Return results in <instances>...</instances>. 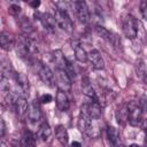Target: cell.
<instances>
[{
    "instance_id": "37",
    "label": "cell",
    "mask_w": 147,
    "mask_h": 147,
    "mask_svg": "<svg viewBox=\"0 0 147 147\" xmlns=\"http://www.w3.org/2000/svg\"><path fill=\"white\" fill-rule=\"evenodd\" d=\"M129 147H140V146H138L137 144H132V145H130Z\"/></svg>"
},
{
    "instance_id": "11",
    "label": "cell",
    "mask_w": 147,
    "mask_h": 147,
    "mask_svg": "<svg viewBox=\"0 0 147 147\" xmlns=\"http://www.w3.org/2000/svg\"><path fill=\"white\" fill-rule=\"evenodd\" d=\"M82 92L83 94H85L87 98L92 99L93 102H98V96H96V93L90 82V79L87 77H83L82 78Z\"/></svg>"
},
{
    "instance_id": "18",
    "label": "cell",
    "mask_w": 147,
    "mask_h": 147,
    "mask_svg": "<svg viewBox=\"0 0 147 147\" xmlns=\"http://www.w3.org/2000/svg\"><path fill=\"white\" fill-rule=\"evenodd\" d=\"M38 16H39V21L41 22V24L46 28V29H48V30H53L54 29V26H55V18H54V16H52L51 14H48V13H44V14H38Z\"/></svg>"
},
{
    "instance_id": "7",
    "label": "cell",
    "mask_w": 147,
    "mask_h": 147,
    "mask_svg": "<svg viewBox=\"0 0 147 147\" xmlns=\"http://www.w3.org/2000/svg\"><path fill=\"white\" fill-rule=\"evenodd\" d=\"M38 76L39 78L48 86L53 87L54 86V83H55V76L53 74V71L51 70V68L48 65H45V64H41L39 65V69H38Z\"/></svg>"
},
{
    "instance_id": "21",
    "label": "cell",
    "mask_w": 147,
    "mask_h": 147,
    "mask_svg": "<svg viewBox=\"0 0 147 147\" xmlns=\"http://www.w3.org/2000/svg\"><path fill=\"white\" fill-rule=\"evenodd\" d=\"M87 113L92 119H99L101 117V107L98 102H92L87 105Z\"/></svg>"
},
{
    "instance_id": "31",
    "label": "cell",
    "mask_w": 147,
    "mask_h": 147,
    "mask_svg": "<svg viewBox=\"0 0 147 147\" xmlns=\"http://www.w3.org/2000/svg\"><path fill=\"white\" fill-rule=\"evenodd\" d=\"M65 71H67V74L69 75V77H70L71 79L76 77V74H75L74 67L71 65V63H70V62H68V64H67V67H65Z\"/></svg>"
},
{
    "instance_id": "15",
    "label": "cell",
    "mask_w": 147,
    "mask_h": 147,
    "mask_svg": "<svg viewBox=\"0 0 147 147\" xmlns=\"http://www.w3.org/2000/svg\"><path fill=\"white\" fill-rule=\"evenodd\" d=\"M56 106L61 111H67L69 108V99L65 92L61 90H57V93H56Z\"/></svg>"
},
{
    "instance_id": "33",
    "label": "cell",
    "mask_w": 147,
    "mask_h": 147,
    "mask_svg": "<svg viewBox=\"0 0 147 147\" xmlns=\"http://www.w3.org/2000/svg\"><path fill=\"white\" fill-rule=\"evenodd\" d=\"M0 125H1V137H5V133H6V124H5V121L3 118L0 119Z\"/></svg>"
},
{
    "instance_id": "4",
    "label": "cell",
    "mask_w": 147,
    "mask_h": 147,
    "mask_svg": "<svg viewBox=\"0 0 147 147\" xmlns=\"http://www.w3.org/2000/svg\"><path fill=\"white\" fill-rule=\"evenodd\" d=\"M92 119L87 113V105H83L80 107V113H79V117H78V122H77V127L80 132L87 133L91 124H92Z\"/></svg>"
},
{
    "instance_id": "22",
    "label": "cell",
    "mask_w": 147,
    "mask_h": 147,
    "mask_svg": "<svg viewBox=\"0 0 147 147\" xmlns=\"http://www.w3.org/2000/svg\"><path fill=\"white\" fill-rule=\"evenodd\" d=\"M72 48L75 52V56L79 62H86L87 61V53L78 42H76L75 45L72 44Z\"/></svg>"
},
{
    "instance_id": "2",
    "label": "cell",
    "mask_w": 147,
    "mask_h": 147,
    "mask_svg": "<svg viewBox=\"0 0 147 147\" xmlns=\"http://www.w3.org/2000/svg\"><path fill=\"white\" fill-rule=\"evenodd\" d=\"M54 18H55L56 24L65 32L71 33L74 31V23L67 11H63V10H60L56 8L55 13H54Z\"/></svg>"
},
{
    "instance_id": "16",
    "label": "cell",
    "mask_w": 147,
    "mask_h": 147,
    "mask_svg": "<svg viewBox=\"0 0 147 147\" xmlns=\"http://www.w3.org/2000/svg\"><path fill=\"white\" fill-rule=\"evenodd\" d=\"M14 108L17 113L18 116H23L25 113H28V108H29V105H28V101H26V98L24 96H17L16 101H15V105H14Z\"/></svg>"
},
{
    "instance_id": "26",
    "label": "cell",
    "mask_w": 147,
    "mask_h": 147,
    "mask_svg": "<svg viewBox=\"0 0 147 147\" xmlns=\"http://www.w3.org/2000/svg\"><path fill=\"white\" fill-rule=\"evenodd\" d=\"M95 32L102 38V39H105V40H107V41H109L110 40V37H111V31H108L106 28H103V26H101V25H96L95 26Z\"/></svg>"
},
{
    "instance_id": "8",
    "label": "cell",
    "mask_w": 147,
    "mask_h": 147,
    "mask_svg": "<svg viewBox=\"0 0 147 147\" xmlns=\"http://www.w3.org/2000/svg\"><path fill=\"white\" fill-rule=\"evenodd\" d=\"M15 80H16V85L17 88L20 90V96H29V91H30V86H29V79L28 77L18 72L15 75Z\"/></svg>"
},
{
    "instance_id": "35",
    "label": "cell",
    "mask_w": 147,
    "mask_h": 147,
    "mask_svg": "<svg viewBox=\"0 0 147 147\" xmlns=\"http://www.w3.org/2000/svg\"><path fill=\"white\" fill-rule=\"evenodd\" d=\"M141 126H142V129L147 132V118H145V119H142V122H141V124H140Z\"/></svg>"
},
{
    "instance_id": "30",
    "label": "cell",
    "mask_w": 147,
    "mask_h": 147,
    "mask_svg": "<svg viewBox=\"0 0 147 147\" xmlns=\"http://www.w3.org/2000/svg\"><path fill=\"white\" fill-rule=\"evenodd\" d=\"M140 13L144 20L147 21V1H141L140 2Z\"/></svg>"
},
{
    "instance_id": "25",
    "label": "cell",
    "mask_w": 147,
    "mask_h": 147,
    "mask_svg": "<svg viewBox=\"0 0 147 147\" xmlns=\"http://www.w3.org/2000/svg\"><path fill=\"white\" fill-rule=\"evenodd\" d=\"M127 116H129V106L127 105H123L122 107L118 108L117 113H116V117L118 123H124L125 121H127Z\"/></svg>"
},
{
    "instance_id": "1",
    "label": "cell",
    "mask_w": 147,
    "mask_h": 147,
    "mask_svg": "<svg viewBox=\"0 0 147 147\" xmlns=\"http://www.w3.org/2000/svg\"><path fill=\"white\" fill-rule=\"evenodd\" d=\"M122 29L125 37L129 39H134L138 34V23L136 18L132 15L126 14L122 20Z\"/></svg>"
},
{
    "instance_id": "29",
    "label": "cell",
    "mask_w": 147,
    "mask_h": 147,
    "mask_svg": "<svg viewBox=\"0 0 147 147\" xmlns=\"http://www.w3.org/2000/svg\"><path fill=\"white\" fill-rule=\"evenodd\" d=\"M8 11H9V14L16 16V15H18L21 13V7L17 3H11L9 6V8H8Z\"/></svg>"
},
{
    "instance_id": "10",
    "label": "cell",
    "mask_w": 147,
    "mask_h": 147,
    "mask_svg": "<svg viewBox=\"0 0 147 147\" xmlns=\"http://www.w3.org/2000/svg\"><path fill=\"white\" fill-rule=\"evenodd\" d=\"M28 117L31 122H38L41 117V109L38 100H33L29 103L28 108Z\"/></svg>"
},
{
    "instance_id": "3",
    "label": "cell",
    "mask_w": 147,
    "mask_h": 147,
    "mask_svg": "<svg viewBox=\"0 0 147 147\" xmlns=\"http://www.w3.org/2000/svg\"><path fill=\"white\" fill-rule=\"evenodd\" d=\"M129 116L127 122L132 126H138L142 122V108L138 102H130L129 105Z\"/></svg>"
},
{
    "instance_id": "17",
    "label": "cell",
    "mask_w": 147,
    "mask_h": 147,
    "mask_svg": "<svg viewBox=\"0 0 147 147\" xmlns=\"http://www.w3.org/2000/svg\"><path fill=\"white\" fill-rule=\"evenodd\" d=\"M136 72H137L138 78L142 83L147 84V63L144 62L142 60H139L136 63Z\"/></svg>"
},
{
    "instance_id": "13",
    "label": "cell",
    "mask_w": 147,
    "mask_h": 147,
    "mask_svg": "<svg viewBox=\"0 0 147 147\" xmlns=\"http://www.w3.org/2000/svg\"><path fill=\"white\" fill-rule=\"evenodd\" d=\"M52 60H53L56 69L65 70V67L68 64V61L65 60V57L63 55V52L61 49H55V51L52 52Z\"/></svg>"
},
{
    "instance_id": "20",
    "label": "cell",
    "mask_w": 147,
    "mask_h": 147,
    "mask_svg": "<svg viewBox=\"0 0 147 147\" xmlns=\"http://www.w3.org/2000/svg\"><path fill=\"white\" fill-rule=\"evenodd\" d=\"M20 146L21 147H36V138H34V136L30 131L24 132V134L21 138Z\"/></svg>"
},
{
    "instance_id": "6",
    "label": "cell",
    "mask_w": 147,
    "mask_h": 147,
    "mask_svg": "<svg viewBox=\"0 0 147 147\" xmlns=\"http://www.w3.org/2000/svg\"><path fill=\"white\" fill-rule=\"evenodd\" d=\"M56 82H57V86L59 90L63 91V92H69L71 90V78L69 77V75L67 74L65 70L62 69H56Z\"/></svg>"
},
{
    "instance_id": "28",
    "label": "cell",
    "mask_w": 147,
    "mask_h": 147,
    "mask_svg": "<svg viewBox=\"0 0 147 147\" xmlns=\"http://www.w3.org/2000/svg\"><path fill=\"white\" fill-rule=\"evenodd\" d=\"M9 88H10V84H9V79L1 77L0 79V90L5 93H9Z\"/></svg>"
},
{
    "instance_id": "9",
    "label": "cell",
    "mask_w": 147,
    "mask_h": 147,
    "mask_svg": "<svg viewBox=\"0 0 147 147\" xmlns=\"http://www.w3.org/2000/svg\"><path fill=\"white\" fill-rule=\"evenodd\" d=\"M87 61L95 70H102L105 68V61L96 49H92L90 53H87Z\"/></svg>"
},
{
    "instance_id": "5",
    "label": "cell",
    "mask_w": 147,
    "mask_h": 147,
    "mask_svg": "<svg viewBox=\"0 0 147 147\" xmlns=\"http://www.w3.org/2000/svg\"><path fill=\"white\" fill-rule=\"evenodd\" d=\"M74 8H75L77 17L79 18V21L82 23H88L90 22L91 15H90V10H88V7H87L86 2H84V1H75L74 2Z\"/></svg>"
},
{
    "instance_id": "23",
    "label": "cell",
    "mask_w": 147,
    "mask_h": 147,
    "mask_svg": "<svg viewBox=\"0 0 147 147\" xmlns=\"http://www.w3.org/2000/svg\"><path fill=\"white\" fill-rule=\"evenodd\" d=\"M38 136L44 141H46V140L49 139V137L52 136V129H51V126H49V124L47 122H44L40 125V127L38 130Z\"/></svg>"
},
{
    "instance_id": "24",
    "label": "cell",
    "mask_w": 147,
    "mask_h": 147,
    "mask_svg": "<svg viewBox=\"0 0 147 147\" xmlns=\"http://www.w3.org/2000/svg\"><path fill=\"white\" fill-rule=\"evenodd\" d=\"M107 137L113 146H117L119 141V133L114 126H108L107 127Z\"/></svg>"
},
{
    "instance_id": "12",
    "label": "cell",
    "mask_w": 147,
    "mask_h": 147,
    "mask_svg": "<svg viewBox=\"0 0 147 147\" xmlns=\"http://www.w3.org/2000/svg\"><path fill=\"white\" fill-rule=\"evenodd\" d=\"M15 38L9 32H1L0 34V46L5 51H10L15 46Z\"/></svg>"
},
{
    "instance_id": "27",
    "label": "cell",
    "mask_w": 147,
    "mask_h": 147,
    "mask_svg": "<svg viewBox=\"0 0 147 147\" xmlns=\"http://www.w3.org/2000/svg\"><path fill=\"white\" fill-rule=\"evenodd\" d=\"M20 25H21V29L24 33L26 34H30L32 31H33V26L31 24V22L26 18V17H23V20L20 22Z\"/></svg>"
},
{
    "instance_id": "14",
    "label": "cell",
    "mask_w": 147,
    "mask_h": 147,
    "mask_svg": "<svg viewBox=\"0 0 147 147\" xmlns=\"http://www.w3.org/2000/svg\"><path fill=\"white\" fill-rule=\"evenodd\" d=\"M0 70H1V77H5V78H11L14 77L15 78V71H14V68L10 63V61L6 60V59H2L1 60V65H0Z\"/></svg>"
},
{
    "instance_id": "36",
    "label": "cell",
    "mask_w": 147,
    "mask_h": 147,
    "mask_svg": "<svg viewBox=\"0 0 147 147\" xmlns=\"http://www.w3.org/2000/svg\"><path fill=\"white\" fill-rule=\"evenodd\" d=\"M71 147H82V145H80L78 141H74V142L71 144Z\"/></svg>"
},
{
    "instance_id": "32",
    "label": "cell",
    "mask_w": 147,
    "mask_h": 147,
    "mask_svg": "<svg viewBox=\"0 0 147 147\" xmlns=\"http://www.w3.org/2000/svg\"><path fill=\"white\" fill-rule=\"evenodd\" d=\"M52 100H53V98H52L51 94H44V95H41V98H40V101H41L42 103H49Z\"/></svg>"
},
{
    "instance_id": "34",
    "label": "cell",
    "mask_w": 147,
    "mask_h": 147,
    "mask_svg": "<svg viewBox=\"0 0 147 147\" xmlns=\"http://www.w3.org/2000/svg\"><path fill=\"white\" fill-rule=\"evenodd\" d=\"M32 8H34V9H37L39 6H40V1L39 0H33V1H30V3H29Z\"/></svg>"
},
{
    "instance_id": "19",
    "label": "cell",
    "mask_w": 147,
    "mask_h": 147,
    "mask_svg": "<svg viewBox=\"0 0 147 147\" xmlns=\"http://www.w3.org/2000/svg\"><path fill=\"white\" fill-rule=\"evenodd\" d=\"M55 137L56 139L62 144V145H67L68 140H69V136H68V131L63 125H57L55 127Z\"/></svg>"
}]
</instances>
